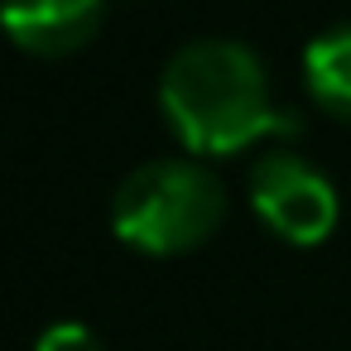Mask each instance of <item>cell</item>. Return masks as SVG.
I'll return each instance as SVG.
<instances>
[{
	"instance_id": "5",
	"label": "cell",
	"mask_w": 351,
	"mask_h": 351,
	"mask_svg": "<svg viewBox=\"0 0 351 351\" xmlns=\"http://www.w3.org/2000/svg\"><path fill=\"white\" fill-rule=\"evenodd\" d=\"M303 82L327 116L351 121V25H332L303 49Z\"/></svg>"
},
{
	"instance_id": "4",
	"label": "cell",
	"mask_w": 351,
	"mask_h": 351,
	"mask_svg": "<svg viewBox=\"0 0 351 351\" xmlns=\"http://www.w3.org/2000/svg\"><path fill=\"white\" fill-rule=\"evenodd\" d=\"M106 15V0H0V29L5 39L34 58L77 53Z\"/></svg>"
},
{
	"instance_id": "1",
	"label": "cell",
	"mask_w": 351,
	"mask_h": 351,
	"mask_svg": "<svg viewBox=\"0 0 351 351\" xmlns=\"http://www.w3.org/2000/svg\"><path fill=\"white\" fill-rule=\"evenodd\" d=\"M159 111L193 154H241L274 135L265 63L241 39H193L159 73Z\"/></svg>"
},
{
	"instance_id": "2",
	"label": "cell",
	"mask_w": 351,
	"mask_h": 351,
	"mask_svg": "<svg viewBox=\"0 0 351 351\" xmlns=\"http://www.w3.org/2000/svg\"><path fill=\"white\" fill-rule=\"evenodd\" d=\"M226 217L221 178L197 159H154L121 178L111 197L116 236L140 255H183L212 241Z\"/></svg>"
},
{
	"instance_id": "3",
	"label": "cell",
	"mask_w": 351,
	"mask_h": 351,
	"mask_svg": "<svg viewBox=\"0 0 351 351\" xmlns=\"http://www.w3.org/2000/svg\"><path fill=\"white\" fill-rule=\"evenodd\" d=\"M250 207L255 217L289 245H317L332 236L341 202L327 173H317L298 154H265L250 164Z\"/></svg>"
},
{
	"instance_id": "6",
	"label": "cell",
	"mask_w": 351,
	"mask_h": 351,
	"mask_svg": "<svg viewBox=\"0 0 351 351\" xmlns=\"http://www.w3.org/2000/svg\"><path fill=\"white\" fill-rule=\"evenodd\" d=\"M34 351H106V341L87 322H53V327L39 332Z\"/></svg>"
}]
</instances>
